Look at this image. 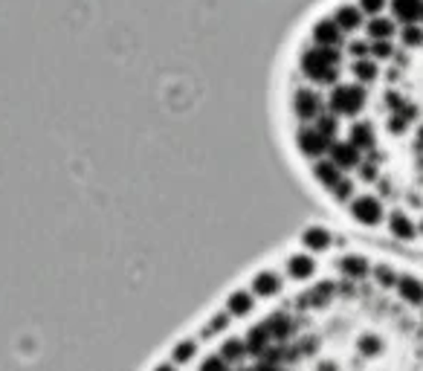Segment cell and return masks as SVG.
Here are the masks:
<instances>
[{"mask_svg":"<svg viewBox=\"0 0 423 371\" xmlns=\"http://www.w3.org/2000/svg\"><path fill=\"white\" fill-rule=\"evenodd\" d=\"M383 200L377 198V195H354L351 198V215H354V221H360V223H365V227H377V223L383 221Z\"/></svg>","mask_w":423,"mask_h":371,"instance_id":"obj_1","label":"cell"},{"mask_svg":"<svg viewBox=\"0 0 423 371\" xmlns=\"http://www.w3.org/2000/svg\"><path fill=\"white\" fill-rule=\"evenodd\" d=\"M388 230H392L395 238H403V241L415 238V232H417V227L406 212H392V218H388Z\"/></svg>","mask_w":423,"mask_h":371,"instance_id":"obj_2","label":"cell"},{"mask_svg":"<svg viewBox=\"0 0 423 371\" xmlns=\"http://www.w3.org/2000/svg\"><path fill=\"white\" fill-rule=\"evenodd\" d=\"M397 290L409 304H423V284L417 279H412V276L397 279Z\"/></svg>","mask_w":423,"mask_h":371,"instance_id":"obj_3","label":"cell"},{"mask_svg":"<svg viewBox=\"0 0 423 371\" xmlns=\"http://www.w3.org/2000/svg\"><path fill=\"white\" fill-rule=\"evenodd\" d=\"M287 270H290V276L293 279H311L313 276V270H316V264H313V258L311 255H293L290 258V264H287Z\"/></svg>","mask_w":423,"mask_h":371,"instance_id":"obj_4","label":"cell"},{"mask_svg":"<svg viewBox=\"0 0 423 371\" xmlns=\"http://www.w3.org/2000/svg\"><path fill=\"white\" fill-rule=\"evenodd\" d=\"M302 241H304V247L313 250V252H322V250L331 247V235H328V230H322V227H311L302 235Z\"/></svg>","mask_w":423,"mask_h":371,"instance_id":"obj_5","label":"cell"},{"mask_svg":"<svg viewBox=\"0 0 423 371\" xmlns=\"http://www.w3.org/2000/svg\"><path fill=\"white\" fill-rule=\"evenodd\" d=\"M279 287H282V279L275 276V273H258L255 282H252V293H258V296H273Z\"/></svg>","mask_w":423,"mask_h":371,"instance_id":"obj_6","label":"cell"},{"mask_svg":"<svg viewBox=\"0 0 423 371\" xmlns=\"http://www.w3.org/2000/svg\"><path fill=\"white\" fill-rule=\"evenodd\" d=\"M226 311H230L232 316H243L252 311V293H247V290H238V293L230 296V302H226Z\"/></svg>","mask_w":423,"mask_h":371,"instance_id":"obj_7","label":"cell"},{"mask_svg":"<svg viewBox=\"0 0 423 371\" xmlns=\"http://www.w3.org/2000/svg\"><path fill=\"white\" fill-rule=\"evenodd\" d=\"M267 343H270V331L267 325H258L247 334V351L250 354H264L267 351Z\"/></svg>","mask_w":423,"mask_h":371,"instance_id":"obj_8","label":"cell"},{"mask_svg":"<svg viewBox=\"0 0 423 371\" xmlns=\"http://www.w3.org/2000/svg\"><path fill=\"white\" fill-rule=\"evenodd\" d=\"M343 273L345 276H351V279H363V276H368V261L363 255H345L343 258Z\"/></svg>","mask_w":423,"mask_h":371,"instance_id":"obj_9","label":"cell"},{"mask_svg":"<svg viewBox=\"0 0 423 371\" xmlns=\"http://www.w3.org/2000/svg\"><path fill=\"white\" fill-rule=\"evenodd\" d=\"M267 331H270V336H279V340H284V336L290 334V319L284 316V313H275V316H270L267 322Z\"/></svg>","mask_w":423,"mask_h":371,"instance_id":"obj_10","label":"cell"},{"mask_svg":"<svg viewBox=\"0 0 423 371\" xmlns=\"http://www.w3.org/2000/svg\"><path fill=\"white\" fill-rule=\"evenodd\" d=\"M243 351H247V345L238 343V340H230V343L223 345V360H241Z\"/></svg>","mask_w":423,"mask_h":371,"instance_id":"obj_11","label":"cell"},{"mask_svg":"<svg viewBox=\"0 0 423 371\" xmlns=\"http://www.w3.org/2000/svg\"><path fill=\"white\" fill-rule=\"evenodd\" d=\"M191 354H194V343H180V345L174 348V360L186 363V360H191Z\"/></svg>","mask_w":423,"mask_h":371,"instance_id":"obj_12","label":"cell"},{"mask_svg":"<svg viewBox=\"0 0 423 371\" xmlns=\"http://www.w3.org/2000/svg\"><path fill=\"white\" fill-rule=\"evenodd\" d=\"M360 348H363L365 354H377V351H383V343L377 340V336H363V340H360Z\"/></svg>","mask_w":423,"mask_h":371,"instance_id":"obj_13","label":"cell"},{"mask_svg":"<svg viewBox=\"0 0 423 371\" xmlns=\"http://www.w3.org/2000/svg\"><path fill=\"white\" fill-rule=\"evenodd\" d=\"M377 279H380V284H395V273L388 267H377Z\"/></svg>","mask_w":423,"mask_h":371,"instance_id":"obj_14","label":"cell"},{"mask_svg":"<svg viewBox=\"0 0 423 371\" xmlns=\"http://www.w3.org/2000/svg\"><path fill=\"white\" fill-rule=\"evenodd\" d=\"M200 371H226V365H223V360L212 357V360H206V363H203V368H200Z\"/></svg>","mask_w":423,"mask_h":371,"instance_id":"obj_15","label":"cell"},{"mask_svg":"<svg viewBox=\"0 0 423 371\" xmlns=\"http://www.w3.org/2000/svg\"><path fill=\"white\" fill-rule=\"evenodd\" d=\"M331 290H334V287H331L328 282H325V284H319V287L313 290V299H319V302H322L325 296H331Z\"/></svg>","mask_w":423,"mask_h":371,"instance_id":"obj_16","label":"cell"},{"mask_svg":"<svg viewBox=\"0 0 423 371\" xmlns=\"http://www.w3.org/2000/svg\"><path fill=\"white\" fill-rule=\"evenodd\" d=\"M252 371H279V368H275V363H270V360H264L261 365H255Z\"/></svg>","mask_w":423,"mask_h":371,"instance_id":"obj_17","label":"cell"},{"mask_svg":"<svg viewBox=\"0 0 423 371\" xmlns=\"http://www.w3.org/2000/svg\"><path fill=\"white\" fill-rule=\"evenodd\" d=\"M157 371H174V368H171V365H159Z\"/></svg>","mask_w":423,"mask_h":371,"instance_id":"obj_18","label":"cell"},{"mask_svg":"<svg viewBox=\"0 0 423 371\" xmlns=\"http://www.w3.org/2000/svg\"><path fill=\"white\" fill-rule=\"evenodd\" d=\"M417 230H420V232H423V221H420V227H417Z\"/></svg>","mask_w":423,"mask_h":371,"instance_id":"obj_19","label":"cell"}]
</instances>
